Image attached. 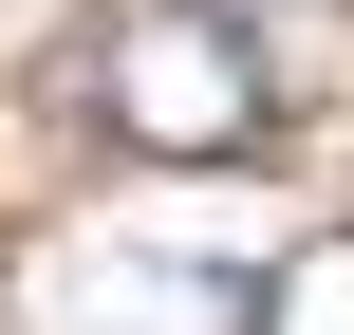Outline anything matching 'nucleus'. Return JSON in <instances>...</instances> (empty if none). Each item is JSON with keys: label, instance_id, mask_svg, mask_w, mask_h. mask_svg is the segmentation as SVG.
Wrapping results in <instances>:
<instances>
[{"label": "nucleus", "instance_id": "1", "mask_svg": "<svg viewBox=\"0 0 354 335\" xmlns=\"http://www.w3.org/2000/svg\"><path fill=\"white\" fill-rule=\"evenodd\" d=\"M93 112H112V149H149V168H243V149L280 131V75H261V37H243L224 0H112V19H93Z\"/></svg>", "mask_w": 354, "mask_h": 335}]
</instances>
